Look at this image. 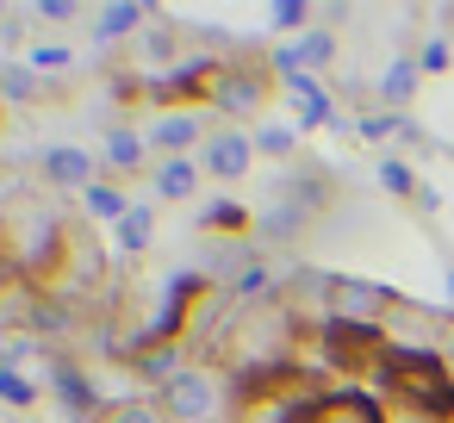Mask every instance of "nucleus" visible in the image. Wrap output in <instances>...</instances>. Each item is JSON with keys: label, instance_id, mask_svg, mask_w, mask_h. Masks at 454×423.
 Masks as SVG:
<instances>
[{"label": "nucleus", "instance_id": "f257e3e1", "mask_svg": "<svg viewBox=\"0 0 454 423\" xmlns=\"http://www.w3.org/2000/svg\"><path fill=\"white\" fill-rule=\"evenodd\" d=\"M373 373H380V386L404 411L435 417V423H454V373H448V361L435 349H386Z\"/></svg>", "mask_w": 454, "mask_h": 423}, {"label": "nucleus", "instance_id": "f03ea898", "mask_svg": "<svg viewBox=\"0 0 454 423\" xmlns=\"http://www.w3.org/2000/svg\"><path fill=\"white\" fill-rule=\"evenodd\" d=\"M69 249V231H63V212L57 206H38V200H13L7 212V237H0V255L20 280H44L57 274V255Z\"/></svg>", "mask_w": 454, "mask_h": 423}, {"label": "nucleus", "instance_id": "7ed1b4c3", "mask_svg": "<svg viewBox=\"0 0 454 423\" xmlns=\"http://www.w3.org/2000/svg\"><path fill=\"white\" fill-rule=\"evenodd\" d=\"M156 404L168 423H224V411H231L224 380L212 367H181L168 386H156Z\"/></svg>", "mask_w": 454, "mask_h": 423}, {"label": "nucleus", "instance_id": "20e7f679", "mask_svg": "<svg viewBox=\"0 0 454 423\" xmlns=\"http://www.w3.org/2000/svg\"><path fill=\"white\" fill-rule=\"evenodd\" d=\"M398 299L380 286V280H361V274H330L324 280V311L330 324H380Z\"/></svg>", "mask_w": 454, "mask_h": 423}, {"label": "nucleus", "instance_id": "39448f33", "mask_svg": "<svg viewBox=\"0 0 454 423\" xmlns=\"http://www.w3.org/2000/svg\"><path fill=\"white\" fill-rule=\"evenodd\" d=\"M268 94H274L268 69H255V63L231 69V63H224V75H218V88H212V113H218L224 125H249V119H262Z\"/></svg>", "mask_w": 454, "mask_h": 423}, {"label": "nucleus", "instance_id": "423d86ee", "mask_svg": "<svg viewBox=\"0 0 454 423\" xmlns=\"http://www.w3.org/2000/svg\"><path fill=\"white\" fill-rule=\"evenodd\" d=\"M200 168H206L212 181H243V175L255 168V131H243V125L212 131L206 150H200Z\"/></svg>", "mask_w": 454, "mask_h": 423}, {"label": "nucleus", "instance_id": "0eeeda50", "mask_svg": "<svg viewBox=\"0 0 454 423\" xmlns=\"http://www.w3.org/2000/svg\"><path fill=\"white\" fill-rule=\"evenodd\" d=\"M38 175H44L57 193H88V187H100V156L82 150V144H51V150L38 156Z\"/></svg>", "mask_w": 454, "mask_h": 423}, {"label": "nucleus", "instance_id": "6e6552de", "mask_svg": "<svg viewBox=\"0 0 454 423\" xmlns=\"http://www.w3.org/2000/svg\"><path fill=\"white\" fill-rule=\"evenodd\" d=\"M200 137H212V131L200 125V113H193V106L162 113V119H156V131H150V144H156L162 156H193V144H200ZM200 150H206V144H200Z\"/></svg>", "mask_w": 454, "mask_h": 423}, {"label": "nucleus", "instance_id": "1a4fd4ad", "mask_svg": "<svg viewBox=\"0 0 454 423\" xmlns=\"http://www.w3.org/2000/svg\"><path fill=\"white\" fill-rule=\"evenodd\" d=\"M150 181H156V200H168V206H187V200L200 193L206 168H200V156H162V162L150 168Z\"/></svg>", "mask_w": 454, "mask_h": 423}, {"label": "nucleus", "instance_id": "9d476101", "mask_svg": "<svg viewBox=\"0 0 454 423\" xmlns=\"http://www.w3.org/2000/svg\"><path fill=\"white\" fill-rule=\"evenodd\" d=\"M330 57H336V38H330V32H299L293 44L274 51V69H280V75H311V69H324Z\"/></svg>", "mask_w": 454, "mask_h": 423}, {"label": "nucleus", "instance_id": "9b49d317", "mask_svg": "<svg viewBox=\"0 0 454 423\" xmlns=\"http://www.w3.org/2000/svg\"><path fill=\"white\" fill-rule=\"evenodd\" d=\"M150 150H156V144H150V131H137V125H113L100 156H106V168H113V175H144V168H150Z\"/></svg>", "mask_w": 454, "mask_h": 423}, {"label": "nucleus", "instance_id": "f8f14e48", "mask_svg": "<svg viewBox=\"0 0 454 423\" xmlns=\"http://www.w3.org/2000/svg\"><path fill=\"white\" fill-rule=\"evenodd\" d=\"M144 20H150V7H137V0H113V7H94V13H88V26H94V38H100V44L131 38Z\"/></svg>", "mask_w": 454, "mask_h": 423}, {"label": "nucleus", "instance_id": "ddd939ff", "mask_svg": "<svg viewBox=\"0 0 454 423\" xmlns=\"http://www.w3.org/2000/svg\"><path fill=\"white\" fill-rule=\"evenodd\" d=\"M113 243H119L125 255H144V249L156 243V206H150V200H137V206L113 224Z\"/></svg>", "mask_w": 454, "mask_h": 423}, {"label": "nucleus", "instance_id": "4468645a", "mask_svg": "<svg viewBox=\"0 0 454 423\" xmlns=\"http://www.w3.org/2000/svg\"><path fill=\"white\" fill-rule=\"evenodd\" d=\"M417 75H423V69H417V57H392V63H386V75H380V100H386L392 113H398V106H411Z\"/></svg>", "mask_w": 454, "mask_h": 423}, {"label": "nucleus", "instance_id": "2eb2a0df", "mask_svg": "<svg viewBox=\"0 0 454 423\" xmlns=\"http://www.w3.org/2000/svg\"><path fill=\"white\" fill-rule=\"evenodd\" d=\"M305 206H311V200H280V206L255 212V237H268V243H280V237H299V224H305Z\"/></svg>", "mask_w": 454, "mask_h": 423}, {"label": "nucleus", "instance_id": "dca6fc26", "mask_svg": "<svg viewBox=\"0 0 454 423\" xmlns=\"http://www.w3.org/2000/svg\"><path fill=\"white\" fill-rule=\"evenodd\" d=\"M57 398L69 404V417H106L100 411V398H94V386H88V373L82 367H57Z\"/></svg>", "mask_w": 454, "mask_h": 423}, {"label": "nucleus", "instance_id": "f3484780", "mask_svg": "<svg viewBox=\"0 0 454 423\" xmlns=\"http://www.w3.org/2000/svg\"><path fill=\"white\" fill-rule=\"evenodd\" d=\"M286 94L299 106V125H324L330 119V94L317 88V75H286Z\"/></svg>", "mask_w": 454, "mask_h": 423}, {"label": "nucleus", "instance_id": "a211bd4d", "mask_svg": "<svg viewBox=\"0 0 454 423\" xmlns=\"http://www.w3.org/2000/svg\"><path fill=\"white\" fill-rule=\"evenodd\" d=\"M82 206H88V218H100V224H119V218H125L137 200H131L119 181H100V187H88V193H82Z\"/></svg>", "mask_w": 454, "mask_h": 423}, {"label": "nucleus", "instance_id": "6ab92c4d", "mask_svg": "<svg viewBox=\"0 0 454 423\" xmlns=\"http://www.w3.org/2000/svg\"><path fill=\"white\" fill-rule=\"evenodd\" d=\"M26 69H32V75H63V69H75V51H69L63 38H32Z\"/></svg>", "mask_w": 454, "mask_h": 423}, {"label": "nucleus", "instance_id": "aec40b11", "mask_svg": "<svg viewBox=\"0 0 454 423\" xmlns=\"http://www.w3.org/2000/svg\"><path fill=\"white\" fill-rule=\"evenodd\" d=\"M206 231H218V237H243V231H255V212H249L243 200H212V206H206Z\"/></svg>", "mask_w": 454, "mask_h": 423}, {"label": "nucleus", "instance_id": "412c9836", "mask_svg": "<svg viewBox=\"0 0 454 423\" xmlns=\"http://www.w3.org/2000/svg\"><path fill=\"white\" fill-rule=\"evenodd\" d=\"M44 94V82L26 69V63H7V69H0V100H13V106H32Z\"/></svg>", "mask_w": 454, "mask_h": 423}, {"label": "nucleus", "instance_id": "4be33fe9", "mask_svg": "<svg viewBox=\"0 0 454 423\" xmlns=\"http://www.w3.org/2000/svg\"><path fill=\"white\" fill-rule=\"evenodd\" d=\"M0 404H13V411H32L38 404V380H26L13 361L0 367Z\"/></svg>", "mask_w": 454, "mask_h": 423}, {"label": "nucleus", "instance_id": "5701e85b", "mask_svg": "<svg viewBox=\"0 0 454 423\" xmlns=\"http://www.w3.org/2000/svg\"><path fill=\"white\" fill-rule=\"evenodd\" d=\"M100 423H168V417H162L156 398H119V404H106Z\"/></svg>", "mask_w": 454, "mask_h": 423}, {"label": "nucleus", "instance_id": "b1692460", "mask_svg": "<svg viewBox=\"0 0 454 423\" xmlns=\"http://www.w3.org/2000/svg\"><path fill=\"white\" fill-rule=\"evenodd\" d=\"M299 144V125H262L255 131V156H293Z\"/></svg>", "mask_w": 454, "mask_h": 423}, {"label": "nucleus", "instance_id": "393cba45", "mask_svg": "<svg viewBox=\"0 0 454 423\" xmlns=\"http://www.w3.org/2000/svg\"><path fill=\"white\" fill-rule=\"evenodd\" d=\"M324 423H386L367 398H330V411H324Z\"/></svg>", "mask_w": 454, "mask_h": 423}, {"label": "nucleus", "instance_id": "a878e982", "mask_svg": "<svg viewBox=\"0 0 454 423\" xmlns=\"http://www.w3.org/2000/svg\"><path fill=\"white\" fill-rule=\"evenodd\" d=\"M268 280H274V274H268L262 262H243V268L231 274V293H237V299H262V293H268Z\"/></svg>", "mask_w": 454, "mask_h": 423}, {"label": "nucleus", "instance_id": "bb28decb", "mask_svg": "<svg viewBox=\"0 0 454 423\" xmlns=\"http://www.w3.org/2000/svg\"><path fill=\"white\" fill-rule=\"evenodd\" d=\"M380 181H386V193H398V200H404V193H417V175H411L398 156H386V162H380Z\"/></svg>", "mask_w": 454, "mask_h": 423}, {"label": "nucleus", "instance_id": "cd10ccee", "mask_svg": "<svg viewBox=\"0 0 454 423\" xmlns=\"http://www.w3.org/2000/svg\"><path fill=\"white\" fill-rule=\"evenodd\" d=\"M32 20H44V26H75V20H82V7H75V0H38Z\"/></svg>", "mask_w": 454, "mask_h": 423}, {"label": "nucleus", "instance_id": "c85d7f7f", "mask_svg": "<svg viewBox=\"0 0 454 423\" xmlns=\"http://www.w3.org/2000/svg\"><path fill=\"white\" fill-rule=\"evenodd\" d=\"M268 20H274V32H299V26L311 20V7H305V0H280V7H274Z\"/></svg>", "mask_w": 454, "mask_h": 423}, {"label": "nucleus", "instance_id": "c756f323", "mask_svg": "<svg viewBox=\"0 0 454 423\" xmlns=\"http://www.w3.org/2000/svg\"><path fill=\"white\" fill-rule=\"evenodd\" d=\"M417 69H448V44H442V38H429V44H423V57H417Z\"/></svg>", "mask_w": 454, "mask_h": 423}, {"label": "nucleus", "instance_id": "7c9ffc66", "mask_svg": "<svg viewBox=\"0 0 454 423\" xmlns=\"http://www.w3.org/2000/svg\"><path fill=\"white\" fill-rule=\"evenodd\" d=\"M13 342H20V336H13V324H7V317H0V367H7V355H13Z\"/></svg>", "mask_w": 454, "mask_h": 423}, {"label": "nucleus", "instance_id": "2f4dec72", "mask_svg": "<svg viewBox=\"0 0 454 423\" xmlns=\"http://www.w3.org/2000/svg\"><path fill=\"white\" fill-rule=\"evenodd\" d=\"M442 361H448V373H454V330H448V342H442Z\"/></svg>", "mask_w": 454, "mask_h": 423}, {"label": "nucleus", "instance_id": "473e14b6", "mask_svg": "<svg viewBox=\"0 0 454 423\" xmlns=\"http://www.w3.org/2000/svg\"><path fill=\"white\" fill-rule=\"evenodd\" d=\"M392 423H435V417H417V411H398Z\"/></svg>", "mask_w": 454, "mask_h": 423}, {"label": "nucleus", "instance_id": "72a5a7b5", "mask_svg": "<svg viewBox=\"0 0 454 423\" xmlns=\"http://www.w3.org/2000/svg\"><path fill=\"white\" fill-rule=\"evenodd\" d=\"M7 212H13V200H0V237H7Z\"/></svg>", "mask_w": 454, "mask_h": 423}, {"label": "nucleus", "instance_id": "f704fd0d", "mask_svg": "<svg viewBox=\"0 0 454 423\" xmlns=\"http://www.w3.org/2000/svg\"><path fill=\"white\" fill-rule=\"evenodd\" d=\"M448 293H454V274H448Z\"/></svg>", "mask_w": 454, "mask_h": 423}, {"label": "nucleus", "instance_id": "c9c22d12", "mask_svg": "<svg viewBox=\"0 0 454 423\" xmlns=\"http://www.w3.org/2000/svg\"><path fill=\"white\" fill-rule=\"evenodd\" d=\"M0 113H7V100H0Z\"/></svg>", "mask_w": 454, "mask_h": 423}, {"label": "nucleus", "instance_id": "e433bc0d", "mask_svg": "<svg viewBox=\"0 0 454 423\" xmlns=\"http://www.w3.org/2000/svg\"><path fill=\"white\" fill-rule=\"evenodd\" d=\"M0 13H7V7H0Z\"/></svg>", "mask_w": 454, "mask_h": 423}]
</instances>
